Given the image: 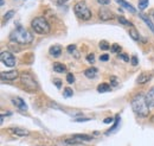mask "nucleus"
<instances>
[{"mask_svg": "<svg viewBox=\"0 0 154 146\" xmlns=\"http://www.w3.org/2000/svg\"><path fill=\"white\" fill-rule=\"evenodd\" d=\"M10 39L12 43L16 44H23V45H28L33 41V35L28 31L26 29H24L23 26H18V28L10 35Z\"/></svg>", "mask_w": 154, "mask_h": 146, "instance_id": "obj_1", "label": "nucleus"}, {"mask_svg": "<svg viewBox=\"0 0 154 146\" xmlns=\"http://www.w3.org/2000/svg\"><path fill=\"white\" fill-rule=\"evenodd\" d=\"M132 108L135 114H138L140 118H147L149 114V106L146 101V96L142 94H138L132 99Z\"/></svg>", "mask_w": 154, "mask_h": 146, "instance_id": "obj_2", "label": "nucleus"}, {"mask_svg": "<svg viewBox=\"0 0 154 146\" xmlns=\"http://www.w3.org/2000/svg\"><path fill=\"white\" fill-rule=\"evenodd\" d=\"M31 26H32L33 31L36 33H38V35H46L51 30L49 23L43 17H37V18H34L32 20V23H31Z\"/></svg>", "mask_w": 154, "mask_h": 146, "instance_id": "obj_3", "label": "nucleus"}, {"mask_svg": "<svg viewBox=\"0 0 154 146\" xmlns=\"http://www.w3.org/2000/svg\"><path fill=\"white\" fill-rule=\"evenodd\" d=\"M75 15L82 20H89L91 18V11L85 5V3H77L74 7Z\"/></svg>", "mask_w": 154, "mask_h": 146, "instance_id": "obj_4", "label": "nucleus"}, {"mask_svg": "<svg viewBox=\"0 0 154 146\" xmlns=\"http://www.w3.org/2000/svg\"><path fill=\"white\" fill-rule=\"evenodd\" d=\"M20 81H21V83H23V86L26 88V89H29V90H37L38 89V84H37V82L34 81V78L30 75V74H23L21 76H20Z\"/></svg>", "mask_w": 154, "mask_h": 146, "instance_id": "obj_5", "label": "nucleus"}, {"mask_svg": "<svg viewBox=\"0 0 154 146\" xmlns=\"http://www.w3.org/2000/svg\"><path fill=\"white\" fill-rule=\"evenodd\" d=\"M0 58H1V62L6 65V67L12 68V67H14V65H16V58H14V56L12 55L11 52H8V51H3L1 55H0Z\"/></svg>", "mask_w": 154, "mask_h": 146, "instance_id": "obj_6", "label": "nucleus"}, {"mask_svg": "<svg viewBox=\"0 0 154 146\" xmlns=\"http://www.w3.org/2000/svg\"><path fill=\"white\" fill-rule=\"evenodd\" d=\"M91 139H93V137L87 136V134H75L71 138L67 139L65 143L67 144H80V143H83V141H89Z\"/></svg>", "mask_w": 154, "mask_h": 146, "instance_id": "obj_7", "label": "nucleus"}, {"mask_svg": "<svg viewBox=\"0 0 154 146\" xmlns=\"http://www.w3.org/2000/svg\"><path fill=\"white\" fill-rule=\"evenodd\" d=\"M0 76H1L3 81H14V80L18 78L19 73H18V70H10L7 73L3 71L1 74H0Z\"/></svg>", "mask_w": 154, "mask_h": 146, "instance_id": "obj_8", "label": "nucleus"}, {"mask_svg": "<svg viewBox=\"0 0 154 146\" xmlns=\"http://www.w3.org/2000/svg\"><path fill=\"white\" fill-rule=\"evenodd\" d=\"M98 17H100L101 20H103V21H108V20L114 19V15L111 13V11H109L108 8H104V7L100 8V11H98Z\"/></svg>", "mask_w": 154, "mask_h": 146, "instance_id": "obj_9", "label": "nucleus"}, {"mask_svg": "<svg viewBox=\"0 0 154 146\" xmlns=\"http://www.w3.org/2000/svg\"><path fill=\"white\" fill-rule=\"evenodd\" d=\"M153 77V74H148V73H142V74H140L139 77H138V83L139 84H145L147 83L148 81H151V78Z\"/></svg>", "mask_w": 154, "mask_h": 146, "instance_id": "obj_10", "label": "nucleus"}, {"mask_svg": "<svg viewBox=\"0 0 154 146\" xmlns=\"http://www.w3.org/2000/svg\"><path fill=\"white\" fill-rule=\"evenodd\" d=\"M12 103L16 104V107H18V108L21 109V111H26V109H28L26 103H25L24 100L20 99V98H14V99H12Z\"/></svg>", "mask_w": 154, "mask_h": 146, "instance_id": "obj_11", "label": "nucleus"}, {"mask_svg": "<svg viewBox=\"0 0 154 146\" xmlns=\"http://www.w3.org/2000/svg\"><path fill=\"white\" fill-rule=\"evenodd\" d=\"M49 52H50V55H51V56H54V57H58V56H60V54H62V46H60V45H58V44L52 45V46L50 48Z\"/></svg>", "mask_w": 154, "mask_h": 146, "instance_id": "obj_12", "label": "nucleus"}, {"mask_svg": "<svg viewBox=\"0 0 154 146\" xmlns=\"http://www.w3.org/2000/svg\"><path fill=\"white\" fill-rule=\"evenodd\" d=\"M12 132H13V133L16 136H18V137H25V136H29L30 134V131L25 129V128H19V127L13 128V129H12Z\"/></svg>", "mask_w": 154, "mask_h": 146, "instance_id": "obj_13", "label": "nucleus"}, {"mask_svg": "<svg viewBox=\"0 0 154 146\" xmlns=\"http://www.w3.org/2000/svg\"><path fill=\"white\" fill-rule=\"evenodd\" d=\"M146 101H147L149 107H154V87L148 91V94L146 95Z\"/></svg>", "mask_w": 154, "mask_h": 146, "instance_id": "obj_14", "label": "nucleus"}, {"mask_svg": "<svg viewBox=\"0 0 154 146\" xmlns=\"http://www.w3.org/2000/svg\"><path fill=\"white\" fill-rule=\"evenodd\" d=\"M118 4H120V6H122V7H124L126 10H128V11H131L132 13H135V8L131 5V4H128L127 1H124V0H115Z\"/></svg>", "mask_w": 154, "mask_h": 146, "instance_id": "obj_15", "label": "nucleus"}, {"mask_svg": "<svg viewBox=\"0 0 154 146\" xmlns=\"http://www.w3.org/2000/svg\"><path fill=\"white\" fill-rule=\"evenodd\" d=\"M140 18H141V19H142V20L146 23V25L148 26L149 29H151V31L154 33V25H153V23L151 21V19H149V18L146 16V15H144V13H140Z\"/></svg>", "mask_w": 154, "mask_h": 146, "instance_id": "obj_16", "label": "nucleus"}, {"mask_svg": "<svg viewBox=\"0 0 154 146\" xmlns=\"http://www.w3.org/2000/svg\"><path fill=\"white\" fill-rule=\"evenodd\" d=\"M84 74H85V76H87L88 78H94V77H96V75H97V69H96V68H88V69L84 71Z\"/></svg>", "mask_w": 154, "mask_h": 146, "instance_id": "obj_17", "label": "nucleus"}, {"mask_svg": "<svg viewBox=\"0 0 154 146\" xmlns=\"http://www.w3.org/2000/svg\"><path fill=\"white\" fill-rule=\"evenodd\" d=\"M54 70L56 71V73H64L67 70V67L64 64H62V63H58V62H56L55 64H54Z\"/></svg>", "mask_w": 154, "mask_h": 146, "instance_id": "obj_18", "label": "nucleus"}, {"mask_svg": "<svg viewBox=\"0 0 154 146\" xmlns=\"http://www.w3.org/2000/svg\"><path fill=\"white\" fill-rule=\"evenodd\" d=\"M97 91L98 93H107V91H110V86L108 83H101L98 84L97 87Z\"/></svg>", "mask_w": 154, "mask_h": 146, "instance_id": "obj_19", "label": "nucleus"}, {"mask_svg": "<svg viewBox=\"0 0 154 146\" xmlns=\"http://www.w3.org/2000/svg\"><path fill=\"white\" fill-rule=\"evenodd\" d=\"M129 36L132 37V39H134V41H139L140 39V36H139V32L134 29V28H132L131 30H129Z\"/></svg>", "mask_w": 154, "mask_h": 146, "instance_id": "obj_20", "label": "nucleus"}, {"mask_svg": "<svg viewBox=\"0 0 154 146\" xmlns=\"http://www.w3.org/2000/svg\"><path fill=\"white\" fill-rule=\"evenodd\" d=\"M148 3H149V0H139L138 6H139L140 10H145L148 6Z\"/></svg>", "mask_w": 154, "mask_h": 146, "instance_id": "obj_21", "label": "nucleus"}, {"mask_svg": "<svg viewBox=\"0 0 154 146\" xmlns=\"http://www.w3.org/2000/svg\"><path fill=\"white\" fill-rule=\"evenodd\" d=\"M63 95L65 96V98H70V96L74 95V91H72L71 88H65V89L63 90Z\"/></svg>", "mask_w": 154, "mask_h": 146, "instance_id": "obj_22", "label": "nucleus"}, {"mask_svg": "<svg viewBox=\"0 0 154 146\" xmlns=\"http://www.w3.org/2000/svg\"><path fill=\"white\" fill-rule=\"evenodd\" d=\"M118 19H119V23H121L122 25H127V26L129 25V26H132V28H133V24H132L129 20H127L126 18H123V17H119Z\"/></svg>", "mask_w": 154, "mask_h": 146, "instance_id": "obj_23", "label": "nucleus"}, {"mask_svg": "<svg viewBox=\"0 0 154 146\" xmlns=\"http://www.w3.org/2000/svg\"><path fill=\"white\" fill-rule=\"evenodd\" d=\"M100 48H101L102 50H108V49H110V45L108 44V42L102 41V42H100Z\"/></svg>", "mask_w": 154, "mask_h": 146, "instance_id": "obj_24", "label": "nucleus"}, {"mask_svg": "<svg viewBox=\"0 0 154 146\" xmlns=\"http://www.w3.org/2000/svg\"><path fill=\"white\" fill-rule=\"evenodd\" d=\"M13 16H14V11H12V10H11V11H8V12L6 13V15H5V18H4V19H5V21H7L8 19H11Z\"/></svg>", "mask_w": 154, "mask_h": 146, "instance_id": "obj_25", "label": "nucleus"}, {"mask_svg": "<svg viewBox=\"0 0 154 146\" xmlns=\"http://www.w3.org/2000/svg\"><path fill=\"white\" fill-rule=\"evenodd\" d=\"M120 50H121V46L119 44L115 43V44L111 45V52H114V54H115V52H119Z\"/></svg>", "mask_w": 154, "mask_h": 146, "instance_id": "obj_26", "label": "nucleus"}, {"mask_svg": "<svg viewBox=\"0 0 154 146\" xmlns=\"http://www.w3.org/2000/svg\"><path fill=\"white\" fill-rule=\"evenodd\" d=\"M67 81H68V83H74L75 82V76L71 73H69L67 75Z\"/></svg>", "mask_w": 154, "mask_h": 146, "instance_id": "obj_27", "label": "nucleus"}, {"mask_svg": "<svg viewBox=\"0 0 154 146\" xmlns=\"http://www.w3.org/2000/svg\"><path fill=\"white\" fill-rule=\"evenodd\" d=\"M87 61H88L89 63H94V62H95V55H94V54H89V55L87 56Z\"/></svg>", "mask_w": 154, "mask_h": 146, "instance_id": "obj_28", "label": "nucleus"}, {"mask_svg": "<svg viewBox=\"0 0 154 146\" xmlns=\"http://www.w3.org/2000/svg\"><path fill=\"white\" fill-rule=\"evenodd\" d=\"M119 58L123 60L124 62H129V57H128L126 54H119Z\"/></svg>", "mask_w": 154, "mask_h": 146, "instance_id": "obj_29", "label": "nucleus"}, {"mask_svg": "<svg viewBox=\"0 0 154 146\" xmlns=\"http://www.w3.org/2000/svg\"><path fill=\"white\" fill-rule=\"evenodd\" d=\"M110 82L113 86H118V78L116 76H110Z\"/></svg>", "mask_w": 154, "mask_h": 146, "instance_id": "obj_30", "label": "nucleus"}, {"mask_svg": "<svg viewBox=\"0 0 154 146\" xmlns=\"http://www.w3.org/2000/svg\"><path fill=\"white\" fill-rule=\"evenodd\" d=\"M68 51L70 52V54H74V52L76 51V45H74V44L69 45V46H68Z\"/></svg>", "mask_w": 154, "mask_h": 146, "instance_id": "obj_31", "label": "nucleus"}, {"mask_svg": "<svg viewBox=\"0 0 154 146\" xmlns=\"http://www.w3.org/2000/svg\"><path fill=\"white\" fill-rule=\"evenodd\" d=\"M131 62H132V64L133 65H138L139 64V61H138V57L134 55V56H132V60H131Z\"/></svg>", "mask_w": 154, "mask_h": 146, "instance_id": "obj_32", "label": "nucleus"}, {"mask_svg": "<svg viewBox=\"0 0 154 146\" xmlns=\"http://www.w3.org/2000/svg\"><path fill=\"white\" fill-rule=\"evenodd\" d=\"M97 1L101 5H109L110 4V0H97Z\"/></svg>", "mask_w": 154, "mask_h": 146, "instance_id": "obj_33", "label": "nucleus"}, {"mask_svg": "<svg viewBox=\"0 0 154 146\" xmlns=\"http://www.w3.org/2000/svg\"><path fill=\"white\" fill-rule=\"evenodd\" d=\"M54 83L57 86V88H60L62 87V82H60V80H58V78H55L54 80Z\"/></svg>", "mask_w": 154, "mask_h": 146, "instance_id": "obj_34", "label": "nucleus"}, {"mask_svg": "<svg viewBox=\"0 0 154 146\" xmlns=\"http://www.w3.org/2000/svg\"><path fill=\"white\" fill-rule=\"evenodd\" d=\"M89 120H90V119H89V118H78V119H75V121H77V122H81V121H89Z\"/></svg>", "mask_w": 154, "mask_h": 146, "instance_id": "obj_35", "label": "nucleus"}, {"mask_svg": "<svg viewBox=\"0 0 154 146\" xmlns=\"http://www.w3.org/2000/svg\"><path fill=\"white\" fill-rule=\"evenodd\" d=\"M109 60V56L106 54V55H102V56H100V61H103V62H106V61H108Z\"/></svg>", "mask_w": 154, "mask_h": 146, "instance_id": "obj_36", "label": "nucleus"}, {"mask_svg": "<svg viewBox=\"0 0 154 146\" xmlns=\"http://www.w3.org/2000/svg\"><path fill=\"white\" fill-rule=\"evenodd\" d=\"M113 121H114V118H107V119H104V120H103L104 124H111Z\"/></svg>", "mask_w": 154, "mask_h": 146, "instance_id": "obj_37", "label": "nucleus"}, {"mask_svg": "<svg viewBox=\"0 0 154 146\" xmlns=\"http://www.w3.org/2000/svg\"><path fill=\"white\" fill-rule=\"evenodd\" d=\"M0 3H1L0 5H1V6H4V5H5V0H0Z\"/></svg>", "mask_w": 154, "mask_h": 146, "instance_id": "obj_38", "label": "nucleus"}, {"mask_svg": "<svg viewBox=\"0 0 154 146\" xmlns=\"http://www.w3.org/2000/svg\"><path fill=\"white\" fill-rule=\"evenodd\" d=\"M151 121H152V122H153V124H154V115H153V116H152V118H151Z\"/></svg>", "mask_w": 154, "mask_h": 146, "instance_id": "obj_39", "label": "nucleus"}, {"mask_svg": "<svg viewBox=\"0 0 154 146\" xmlns=\"http://www.w3.org/2000/svg\"><path fill=\"white\" fill-rule=\"evenodd\" d=\"M153 17H154V13H153Z\"/></svg>", "mask_w": 154, "mask_h": 146, "instance_id": "obj_40", "label": "nucleus"}]
</instances>
